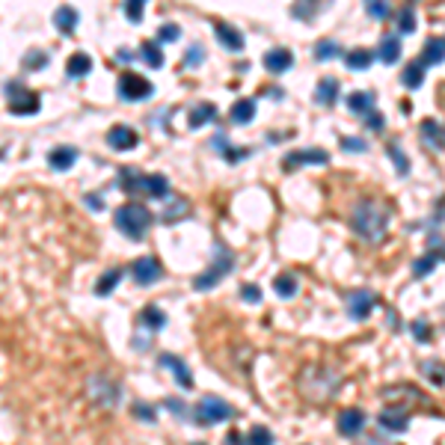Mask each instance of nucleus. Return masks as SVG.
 <instances>
[{
	"mask_svg": "<svg viewBox=\"0 0 445 445\" xmlns=\"http://www.w3.org/2000/svg\"><path fill=\"white\" fill-rule=\"evenodd\" d=\"M350 226L365 243H380L389 235L392 211L386 202H377V199H362V202H356L350 214Z\"/></svg>",
	"mask_w": 445,
	"mask_h": 445,
	"instance_id": "f257e3e1",
	"label": "nucleus"
},
{
	"mask_svg": "<svg viewBox=\"0 0 445 445\" xmlns=\"http://www.w3.org/2000/svg\"><path fill=\"white\" fill-rule=\"evenodd\" d=\"M339 386H341V374L329 365H309L300 374V395L312 401V404H327L339 392Z\"/></svg>",
	"mask_w": 445,
	"mask_h": 445,
	"instance_id": "f03ea898",
	"label": "nucleus"
},
{
	"mask_svg": "<svg viewBox=\"0 0 445 445\" xmlns=\"http://www.w3.org/2000/svg\"><path fill=\"white\" fill-rule=\"evenodd\" d=\"M149 226H152V214L146 205H140V202H125L119 211H116V228L122 235H128L131 240H140L142 235L149 232Z\"/></svg>",
	"mask_w": 445,
	"mask_h": 445,
	"instance_id": "7ed1b4c3",
	"label": "nucleus"
},
{
	"mask_svg": "<svg viewBox=\"0 0 445 445\" xmlns=\"http://www.w3.org/2000/svg\"><path fill=\"white\" fill-rule=\"evenodd\" d=\"M86 398H90V404L95 407H102V410H113L122 401V386L107 377V374H92V377H86Z\"/></svg>",
	"mask_w": 445,
	"mask_h": 445,
	"instance_id": "20e7f679",
	"label": "nucleus"
},
{
	"mask_svg": "<svg viewBox=\"0 0 445 445\" xmlns=\"http://www.w3.org/2000/svg\"><path fill=\"white\" fill-rule=\"evenodd\" d=\"M119 181L128 193H146L152 199L169 196V181L164 176H140V172H134V166H125Z\"/></svg>",
	"mask_w": 445,
	"mask_h": 445,
	"instance_id": "39448f33",
	"label": "nucleus"
},
{
	"mask_svg": "<svg viewBox=\"0 0 445 445\" xmlns=\"http://www.w3.org/2000/svg\"><path fill=\"white\" fill-rule=\"evenodd\" d=\"M232 415H235V407L228 404V401H223V398H214V395H205V398L193 407V422L202 425V427L228 422Z\"/></svg>",
	"mask_w": 445,
	"mask_h": 445,
	"instance_id": "423d86ee",
	"label": "nucleus"
},
{
	"mask_svg": "<svg viewBox=\"0 0 445 445\" xmlns=\"http://www.w3.org/2000/svg\"><path fill=\"white\" fill-rule=\"evenodd\" d=\"M232 264H235V258H232V252H228L223 243H217V262H214L208 270L202 276H196V291H208V288H214V285H217L228 270H232Z\"/></svg>",
	"mask_w": 445,
	"mask_h": 445,
	"instance_id": "0eeeda50",
	"label": "nucleus"
},
{
	"mask_svg": "<svg viewBox=\"0 0 445 445\" xmlns=\"http://www.w3.org/2000/svg\"><path fill=\"white\" fill-rule=\"evenodd\" d=\"M154 92V86L149 78L142 75H134V71H125V75L119 78V95L125 98V102H142V98H149Z\"/></svg>",
	"mask_w": 445,
	"mask_h": 445,
	"instance_id": "6e6552de",
	"label": "nucleus"
},
{
	"mask_svg": "<svg viewBox=\"0 0 445 445\" xmlns=\"http://www.w3.org/2000/svg\"><path fill=\"white\" fill-rule=\"evenodd\" d=\"M377 306V294L368 288H356L353 294H348V315L353 321H365Z\"/></svg>",
	"mask_w": 445,
	"mask_h": 445,
	"instance_id": "1a4fd4ad",
	"label": "nucleus"
},
{
	"mask_svg": "<svg viewBox=\"0 0 445 445\" xmlns=\"http://www.w3.org/2000/svg\"><path fill=\"white\" fill-rule=\"evenodd\" d=\"M339 434L344 439H353V437H360L362 434V427H365V413L360 407H348V410H341L339 413Z\"/></svg>",
	"mask_w": 445,
	"mask_h": 445,
	"instance_id": "9d476101",
	"label": "nucleus"
},
{
	"mask_svg": "<svg viewBox=\"0 0 445 445\" xmlns=\"http://www.w3.org/2000/svg\"><path fill=\"white\" fill-rule=\"evenodd\" d=\"M131 276H134L137 285H152V282H157L164 276V267L152 255L149 258H137V262L131 264Z\"/></svg>",
	"mask_w": 445,
	"mask_h": 445,
	"instance_id": "9b49d317",
	"label": "nucleus"
},
{
	"mask_svg": "<svg viewBox=\"0 0 445 445\" xmlns=\"http://www.w3.org/2000/svg\"><path fill=\"white\" fill-rule=\"evenodd\" d=\"M377 425L386 430V434H404V430L410 427V415L401 407H386L377 415Z\"/></svg>",
	"mask_w": 445,
	"mask_h": 445,
	"instance_id": "f8f14e48",
	"label": "nucleus"
},
{
	"mask_svg": "<svg viewBox=\"0 0 445 445\" xmlns=\"http://www.w3.org/2000/svg\"><path fill=\"white\" fill-rule=\"evenodd\" d=\"M419 134H422L425 146H430L434 152H445V125L439 119H425Z\"/></svg>",
	"mask_w": 445,
	"mask_h": 445,
	"instance_id": "ddd939ff",
	"label": "nucleus"
},
{
	"mask_svg": "<svg viewBox=\"0 0 445 445\" xmlns=\"http://www.w3.org/2000/svg\"><path fill=\"white\" fill-rule=\"evenodd\" d=\"M107 142L116 152H128V149H134L137 142H140V137H137V131L134 128H128V125H116V128H110L107 131Z\"/></svg>",
	"mask_w": 445,
	"mask_h": 445,
	"instance_id": "4468645a",
	"label": "nucleus"
},
{
	"mask_svg": "<svg viewBox=\"0 0 445 445\" xmlns=\"http://www.w3.org/2000/svg\"><path fill=\"white\" fill-rule=\"evenodd\" d=\"M291 66H294V54L288 48H274L264 54V68L270 75H285Z\"/></svg>",
	"mask_w": 445,
	"mask_h": 445,
	"instance_id": "2eb2a0df",
	"label": "nucleus"
},
{
	"mask_svg": "<svg viewBox=\"0 0 445 445\" xmlns=\"http://www.w3.org/2000/svg\"><path fill=\"white\" fill-rule=\"evenodd\" d=\"M16 92V90H12ZM9 110L12 113H24V116H33V113H39V95L36 92H30V90H24V92H16L9 98Z\"/></svg>",
	"mask_w": 445,
	"mask_h": 445,
	"instance_id": "dca6fc26",
	"label": "nucleus"
},
{
	"mask_svg": "<svg viewBox=\"0 0 445 445\" xmlns=\"http://www.w3.org/2000/svg\"><path fill=\"white\" fill-rule=\"evenodd\" d=\"M339 92H341V83L336 78H324L318 86H315V102L321 107H333L339 102Z\"/></svg>",
	"mask_w": 445,
	"mask_h": 445,
	"instance_id": "f3484780",
	"label": "nucleus"
},
{
	"mask_svg": "<svg viewBox=\"0 0 445 445\" xmlns=\"http://www.w3.org/2000/svg\"><path fill=\"white\" fill-rule=\"evenodd\" d=\"M161 365H164V368H169L172 374H176V380H178L181 389H190V386H193V374H190V368L184 365V362L178 360V356L164 353V356H161Z\"/></svg>",
	"mask_w": 445,
	"mask_h": 445,
	"instance_id": "a211bd4d",
	"label": "nucleus"
},
{
	"mask_svg": "<svg viewBox=\"0 0 445 445\" xmlns=\"http://www.w3.org/2000/svg\"><path fill=\"white\" fill-rule=\"evenodd\" d=\"M327 161H329V154H327L324 149H309V152H291V154L282 161V166H285V169H294V166H300V164H327Z\"/></svg>",
	"mask_w": 445,
	"mask_h": 445,
	"instance_id": "6ab92c4d",
	"label": "nucleus"
},
{
	"mask_svg": "<svg viewBox=\"0 0 445 445\" xmlns=\"http://www.w3.org/2000/svg\"><path fill=\"white\" fill-rule=\"evenodd\" d=\"M348 110L356 113V116H368V113H374V92H368V90L350 92L348 95Z\"/></svg>",
	"mask_w": 445,
	"mask_h": 445,
	"instance_id": "aec40b11",
	"label": "nucleus"
},
{
	"mask_svg": "<svg viewBox=\"0 0 445 445\" xmlns=\"http://www.w3.org/2000/svg\"><path fill=\"white\" fill-rule=\"evenodd\" d=\"M75 161H78V152L71 149V146H56V149L48 152V164H51V169L66 172V169L75 166Z\"/></svg>",
	"mask_w": 445,
	"mask_h": 445,
	"instance_id": "412c9836",
	"label": "nucleus"
},
{
	"mask_svg": "<svg viewBox=\"0 0 445 445\" xmlns=\"http://www.w3.org/2000/svg\"><path fill=\"white\" fill-rule=\"evenodd\" d=\"M442 60H445V39H437V36L427 39L425 48H422V60L419 63L427 68V66H439Z\"/></svg>",
	"mask_w": 445,
	"mask_h": 445,
	"instance_id": "4be33fe9",
	"label": "nucleus"
},
{
	"mask_svg": "<svg viewBox=\"0 0 445 445\" xmlns=\"http://www.w3.org/2000/svg\"><path fill=\"white\" fill-rule=\"evenodd\" d=\"M228 116H232L235 125H250L255 119V102L252 98H238L232 110H228Z\"/></svg>",
	"mask_w": 445,
	"mask_h": 445,
	"instance_id": "5701e85b",
	"label": "nucleus"
},
{
	"mask_svg": "<svg viewBox=\"0 0 445 445\" xmlns=\"http://www.w3.org/2000/svg\"><path fill=\"white\" fill-rule=\"evenodd\" d=\"M54 27L60 30L63 36H68V33H75V27H78V12L71 9V6H60L54 12Z\"/></svg>",
	"mask_w": 445,
	"mask_h": 445,
	"instance_id": "b1692460",
	"label": "nucleus"
},
{
	"mask_svg": "<svg viewBox=\"0 0 445 445\" xmlns=\"http://www.w3.org/2000/svg\"><path fill=\"white\" fill-rule=\"evenodd\" d=\"M214 33H217V39L223 42V45L228 51H243V36L235 30V27H228V24H214Z\"/></svg>",
	"mask_w": 445,
	"mask_h": 445,
	"instance_id": "393cba45",
	"label": "nucleus"
},
{
	"mask_svg": "<svg viewBox=\"0 0 445 445\" xmlns=\"http://www.w3.org/2000/svg\"><path fill=\"white\" fill-rule=\"evenodd\" d=\"M377 56H380V63L395 66L401 60V39L398 36H386L380 42V48H377Z\"/></svg>",
	"mask_w": 445,
	"mask_h": 445,
	"instance_id": "a878e982",
	"label": "nucleus"
},
{
	"mask_svg": "<svg viewBox=\"0 0 445 445\" xmlns=\"http://www.w3.org/2000/svg\"><path fill=\"white\" fill-rule=\"evenodd\" d=\"M68 78H86L92 71V56L90 54H71L68 63H66Z\"/></svg>",
	"mask_w": 445,
	"mask_h": 445,
	"instance_id": "bb28decb",
	"label": "nucleus"
},
{
	"mask_svg": "<svg viewBox=\"0 0 445 445\" xmlns=\"http://www.w3.org/2000/svg\"><path fill=\"white\" fill-rule=\"evenodd\" d=\"M371 63H374V54L365 51V48H356V51L344 54V66H348L350 71H365Z\"/></svg>",
	"mask_w": 445,
	"mask_h": 445,
	"instance_id": "cd10ccee",
	"label": "nucleus"
},
{
	"mask_svg": "<svg viewBox=\"0 0 445 445\" xmlns=\"http://www.w3.org/2000/svg\"><path fill=\"white\" fill-rule=\"evenodd\" d=\"M401 83L407 86V90H419V86L425 83V66L415 60V63H410L407 68H404V75H401Z\"/></svg>",
	"mask_w": 445,
	"mask_h": 445,
	"instance_id": "c85d7f7f",
	"label": "nucleus"
},
{
	"mask_svg": "<svg viewBox=\"0 0 445 445\" xmlns=\"http://www.w3.org/2000/svg\"><path fill=\"white\" fill-rule=\"evenodd\" d=\"M341 54V45L336 39H321L318 45H315V60L318 63H327V60H336V56Z\"/></svg>",
	"mask_w": 445,
	"mask_h": 445,
	"instance_id": "c756f323",
	"label": "nucleus"
},
{
	"mask_svg": "<svg viewBox=\"0 0 445 445\" xmlns=\"http://www.w3.org/2000/svg\"><path fill=\"white\" fill-rule=\"evenodd\" d=\"M122 276H125V274H122L119 267L107 270V274H104L102 279H98V285H95V294H98V297H107V294H110V291H113V288H116V285L122 282Z\"/></svg>",
	"mask_w": 445,
	"mask_h": 445,
	"instance_id": "7c9ffc66",
	"label": "nucleus"
},
{
	"mask_svg": "<svg viewBox=\"0 0 445 445\" xmlns=\"http://www.w3.org/2000/svg\"><path fill=\"white\" fill-rule=\"evenodd\" d=\"M386 152H389V157L395 161V169L398 176H410V157L401 152V142L398 140H389V146H386Z\"/></svg>",
	"mask_w": 445,
	"mask_h": 445,
	"instance_id": "2f4dec72",
	"label": "nucleus"
},
{
	"mask_svg": "<svg viewBox=\"0 0 445 445\" xmlns=\"http://www.w3.org/2000/svg\"><path fill=\"white\" fill-rule=\"evenodd\" d=\"M190 214V202L188 199H172V205L164 211V223H178V220H184Z\"/></svg>",
	"mask_w": 445,
	"mask_h": 445,
	"instance_id": "473e14b6",
	"label": "nucleus"
},
{
	"mask_svg": "<svg viewBox=\"0 0 445 445\" xmlns=\"http://www.w3.org/2000/svg\"><path fill=\"white\" fill-rule=\"evenodd\" d=\"M437 262H439V255H434V252H425V255H419L413 262V276H427V274H434V267H437Z\"/></svg>",
	"mask_w": 445,
	"mask_h": 445,
	"instance_id": "72a5a7b5",
	"label": "nucleus"
},
{
	"mask_svg": "<svg viewBox=\"0 0 445 445\" xmlns=\"http://www.w3.org/2000/svg\"><path fill=\"white\" fill-rule=\"evenodd\" d=\"M214 119H217V110L211 104H199L190 110V128H202L205 122H214Z\"/></svg>",
	"mask_w": 445,
	"mask_h": 445,
	"instance_id": "f704fd0d",
	"label": "nucleus"
},
{
	"mask_svg": "<svg viewBox=\"0 0 445 445\" xmlns=\"http://www.w3.org/2000/svg\"><path fill=\"white\" fill-rule=\"evenodd\" d=\"M140 56H142V63H146L149 68H161L164 66V51L154 45V42H146L142 45V51H140Z\"/></svg>",
	"mask_w": 445,
	"mask_h": 445,
	"instance_id": "c9c22d12",
	"label": "nucleus"
},
{
	"mask_svg": "<svg viewBox=\"0 0 445 445\" xmlns=\"http://www.w3.org/2000/svg\"><path fill=\"white\" fill-rule=\"evenodd\" d=\"M274 288H276V294H279V297L291 300V297L297 294V279H294L291 274H279V276H276V282H274Z\"/></svg>",
	"mask_w": 445,
	"mask_h": 445,
	"instance_id": "e433bc0d",
	"label": "nucleus"
},
{
	"mask_svg": "<svg viewBox=\"0 0 445 445\" xmlns=\"http://www.w3.org/2000/svg\"><path fill=\"white\" fill-rule=\"evenodd\" d=\"M142 324H146L149 329H161L166 324V315L157 306H146V309H142Z\"/></svg>",
	"mask_w": 445,
	"mask_h": 445,
	"instance_id": "4c0bfd02",
	"label": "nucleus"
},
{
	"mask_svg": "<svg viewBox=\"0 0 445 445\" xmlns=\"http://www.w3.org/2000/svg\"><path fill=\"white\" fill-rule=\"evenodd\" d=\"M398 30L401 33H413L415 30V9L413 6H404L398 12Z\"/></svg>",
	"mask_w": 445,
	"mask_h": 445,
	"instance_id": "58836bf2",
	"label": "nucleus"
},
{
	"mask_svg": "<svg viewBox=\"0 0 445 445\" xmlns=\"http://www.w3.org/2000/svg\"><path fill=\"white\" fill-rule=\"evenodd\" d=\"M410 333H413V339L419 341V344H427V341H430V324H427L425 318H415V321L410 324Z\"/></svg>",
	"mask_w": 445,
	"mask_h": 445,
	"instance_id": "ea45409f",
	"label": "nucleus"
},
{
	"mask_svg": "<svg viewBox=\"0 0 445 445\" xmlns=\"http://www.w3.org/2000/svg\"><path fill=\"white\" fill-rule=\"evenodd\" d=\"M247 445H274V434H270L267 427H252L250 430V437H247Z\"/></svg>",
	"mask_w": 445,
	"mask_h": 445,
	"instance_id": "a19ab883",
	"label": "nucleus"
},
{
	"mask_svg": "<svg viewBox=\"0 0 445 445\" xmlns=\"http://www.w3.org/2000/svg\"><path fill=\"white\" fill-rule=\"evenodd\" d=\"M142 12H146V6H142V0H128L125 4V16H128V21H142Z\"/></svg>",
	"mask_w": 445,
	"mask_h": 445,
	"instance_id": "79ce46f5",
	"label": "nucleus"
},
{
	"mask_svg": "<svg viewBox=\"0 0 445 445\" xmlns=\"http://www.w3.org/2000/svg\"><path fill=\"white\" fill-rule=\"evenodd\" d=\"M341 149L344 152H368V142L365 140H360V137H341Z\"/></svg>",
	"mask_w": 445,
	"mask_h": 445,
	"instance_id": "37998d69",
	"label": "nucleus"
},
{
	"mask_svg": "<svg viewBox=\"0 0 445 445\" xmlns=\"http://www.w3.org/2000/svg\"><path fill=\"white\" fill-rule=\"evenodd\" d=\"M240 297L247 300V303H262V288H258V285H252V282H247L240 288Z\"/></svg>",
	"mask_w": 445,
	"mask_h": 445,
	"instance_id": "c03bdc74",
	"label": "nucleus"
},
{
	"mask_svg": "<svg viewBox=\"0 0 445 445\" xmlns=\"http://www.w3.org/2000/svg\"><path fill=\"white\" fill-rule=\"evenodd\" d=\"M365 9H368V16H371V18H380V21L392 16L389 4H365Z\"/></svg>",
	"mask_w": 445,
	"mask_h": 445,
	"instance_id": "a18cd8bd",
	"label": "nucleus"
},
{
	"mask_svg": "<svg viewBox=\"0 0 445 445\" xmlns=\"http://www.w3.org/2000/svg\"><path fill=\"white\" fill-rule=\"evenodd\" d=\"M365 128H371V131H383V128H386V116H383V113H368V116H365Z\"/></svg>",
	"mask_w": 445,
	"mask_h": 445,
	"instance_id": "49530a36",
	"label": "nucleus"
},
{
	"mask_svg": "<svg viewBox=\"0 0 445 445\" xmlns=\"http://www.w3.org/2000/svg\"><path fill=\"white\" fill-rule=\"evenodd\" d=\"M178 36H181V30H178L176 24H164L161 27V42H176Z\"/></svg>",
	"mask_w": 445,
	"mask_h": 445,
	"instance_id": "de8ad7c7",
	"label": "nucleus"
},
{
	"mask_svg": "<svg viewBox=\"0 0 445 445\" xmlns=\"http://www.w3.org/2000/svg\"><path fill=\"white\" fill-rule=\"evenodd\" d=\"M434 223H437V226L445 223V196H439L437 205H434Z\"/></svg>",
	"mask_w": 445,
	"mask_h": 445,
	"instance_id": "09e8293b",
	"label": "nucleus"
},
{
	"mask_svg": "<svg viewBox=\"0 0 445 445\" xmlns=\"http://www.w3.org/2000/svg\"><path fill=\"white\" fill-rule=\"evenodd\" d=\"M134 415H137V419H146V422H154V413L149 410V404H134Z\"/></svg>",
	"mask_w": 445,
	"mask_h": 445,
	"instance_id": "8fccbe9b",
	"label": "nucleus"
},
{
	"mask_svg": "<svg viewBox=\"0 0 445 445\" xmlns=\"http://www.w3.org/2000/svg\"><path fill=\"white\" fill-rule=\"evenodd\" d=\"M199 63H202V48H193V54H188V56H184V66H199Z\"/></svg>",
	"mask_w": 445,
	"mask_h": 445,
	"instance_id": "3c124183",
	"label": "nucleus"
},
{
	"mask_svg": "<svg viewBox=\"0 0 445 445\" xmlns=\"http://www.w3.org/2000/svg\"><path fill=\"white\" fill-rule=\"evenodd\" d=\"M42 63H45V54H30V56L24 60V66H30V68H36V66H42Z\"/></svg>",
	"mask_w": 445,
	"mask_h": 445,
	"instance_id": "603ef678",
	"label": "nucleus"
},
{
	"mask_svg": "<svg viewBox=\"0 0 445 445\" xmlns=\"http://www.w3.org/2000/svg\"><path fill=\"white\" fill-rule=\"evenodd\" d=\"M86 205H92V208H102L104 202H102V199H92V196H86Z\"/></svg>",
	"mask_w": 445,
	"mask_h": 445,
	"instance_id": "864d4df0",
	"label": "nucleus"
},
{
	"mask_svg": "<svg viewBox=\"0 0 445 445\" xmlns=\"http://www.w3.org/2000/svg\"><path fill=\"white\" fill-rule=\"evenodd\" d=\"M235 439H238V437H235V434H232V437H228V445H235Z\"/></svg>",
	"mask_w": 445,
	"mask_h": 445,
	"instance_id": "5fc2aeb1",
	"label": "nucleus"
}]
</instances>
